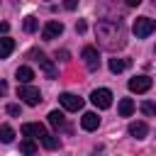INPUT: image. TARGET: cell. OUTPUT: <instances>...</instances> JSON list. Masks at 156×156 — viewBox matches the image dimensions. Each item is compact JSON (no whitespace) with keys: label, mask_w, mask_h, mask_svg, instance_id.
Here are the masks:
<instances>
[{"label":"cell","mask_w":156,"mask_h":156,"mask_svg":"<svg viewBox=\"0 0 156 156\" xmlns=\"http://www.w3.org/2000/svg\"><path fill=\"white\" fill-rule=\"evenodd\" d=\"M134 107H136V105H134V100H132V98H122V100H119V105H117V110H119V115H122V117H129V115L134 112Z\"/></svg>","instance_id":"5bb4252c"},{"label":"cell","mask_w":156,"mask_h":156,"mask_svg":"<svg viewBox=\"0 0 156 156\" xmlns=\"http://www.w3.org/2000/svg\"><path fill=\"white\" fill-rule=\"evenodd\" d=\"M7 115L20 117V115H22V107H20V105H15V102H12V105H7Z\"/></svg>","instance_id":"603a6c76"},{"label":"cell","mask_w":156,"mask_h":156,"mask_svg":"<svg viewBox=\"0 0 156 156\" xmlns=\"http://www.w3.org/2000/svg\"><path fill=\"white\" fill-rule=\"evenodd\" d=\"M12 49H15V39L2 37V39H0V58H7V56L12 54Z\"/></svg>","instance_id":"2e32d148"},{"label":"cell","mask_w":156,"mask_h":156,"mask_svg":"<svg viewBox=\"0 0 156 156\" xmlns=\"http://www.w3.org/2000/svg\"><path fill=\"white\" fill-rule=\"evenodd\" d=\"M7 29H10V24H7V22H0V34H5Z\"/></svg>","instance_id":"4316f807"},{"label":"cell","mask_w":156,"mask_h":156,"mask_svg":"<svg viewBox=\"0 0 156 156\" xmlns=\"http://www.w3.org/2000/svg\"><path fill=\"white\" fill-rule=\"evenodd\" d=\"M80 56H83V61H85L88 71H98V68H100V54H98V49H95V46H83Z\"/></svg>","instance_id":"52a82bcc"},{"label":"cell","mask_w":156,"mask_h":156,"mask_svg":"<svg viewBox=\"0 0 156 156\" xmlns=\"http://www.w3.org/2000/svg\"><path fill=\"white\" fill-rule=\"evenodd\" d=\"M58 102H61L63 110H68V112H78V110L83 107V98H78V95H73V93H61V95H58Z\"/></svg>","instance_id":"ba28073f"},{"label":"cell","mask_w":156,"mask_h":156,"mask_svg":"<svg viewBox=\"0 0 156 156\" xmlns=\"http://www.w3.org/2000/svg\"><path fill=\"white\" fill-rule=\"evenodd\" d=\"M37 29H39V20H37V17H27V20H24V32L32 34V32H37Z\"/></svg>","instance_id":"7402d4cb"},{"label":"cell","mask_w":156,"mask_h":156,"mask_svg":"<svg viewBox=\"0 0 156 156\" xmlns=\"http://www.w3.org/2000/svg\"><path fill=\"white\" fill-rule=\"evenodd\" d=\"M149 88H151V78L149 76H134L129 80V90L132 93H146Z\"/></svg>","instance_id":"30bf717a"},{"label":"cell","mask_w":156,"mask_h":156,"mask_svg":"<svg viewBox=\"0 0 156 156\" xmlns=\"http://www.w3.org/2000/svg\"><path fill=\"white\" fill-rule=\"evenodd\" d=\"M41 144H44L46 149H58V146H61L58 136H54V134H44V136H41Z\"/></svg>","instance_id":"ffe728a7"},{"label":"cell","mask_w":156,"mask_h":156,"mask_svg":"<svg viewBox=\"0 0 156 156\" xmlns=\"http://www.w3.org/2000/svg\"><path fill=\"white\" fill-rule=\"evenodd\" d=\"M61 34H63V24H61L58 20H49V22L44 24V29H41V39H46V41L58 39Z\"/></svg>","instance_id":"8992f818"},{"label":"cell","mask_w":156,"mask_h":156,"mask_svg":"<svg viewBox=\"0 0 156 156\" xmlns=\"http://www.w3.org/2000/svg\"><path fill=\"white\" fill-rule=\"evenodd\" d=\"M129 58H110V71L112 73H122V71H127L129 68Z\"/></svg>","instance_id":"9a60e30c"},{"label":"cell","mask_w":156,"mask_h":156,"mask_svg":"<svg viewBox=\"0 0 156 156\" xmlns=\"http://www.w3.org/2000/svg\"><path fill=\"white\" fill-rule=\"evenodd\" d=\"M154 29H156V20H151V17H139V20H134V24H132V32H134L139 39H146Z\"/></svg>","instance_id":"3957f363"},{"label":"cell","mask_w":156,"mask_h":156,"mask_svg":"<svg viewBox=\"0 0 156 156\" xmlns=\"http://www.w3.org/2000/svg\"><path fill=\"white\" fill-rule=\"evenodd\" d=\"M139 110H141L146 117H156V105H154V102H149V100H144V102L139 105Z\"/></svg>","instance_id":"44dd1931"},{"label":"cell","mask_w":156,"mask_h":156,"mask_svg":"<svg viewBox=\"0 0 156 156\" xmlns=\"http://www.w3.org/2000/svg\"><path fill=\"white\" fill-rule=\"evenodd\" d=\"M80 127H83L85 132H95V129L100 127V117H98L95 112H85V115L80 117Z\"/></svg>","instance_id":"8fae6325"},{"label":"cell","mask_w":156,"mask_h":156,"mask_svg":"<svg viewBox=\"0 0 156 156\" xmlns=\"http://www.w3.org/2000/svg\"><path fill=\"white\" fill-rule=\"evenodd\" d=\"M56 58H61V61H68V51L63 49V51H56Z\"/></svg>","instance_id":"d4e9b609"},{"label":"cell","mask_w":156,"mask_h":156,"mask_svg":"<svg viewBox=\"0 0 156 156\" xmlns=\"http://www.w3.org/2000/svg\"><path fill=\"white\" fill-rule=\"evenodd\" d=\"M85 29H88V24H85L83 20H78V22H76V32H78V34H85Z\"/></svg>","instance_id":"cb8c5ba5"},{"label":"cell","mask_w":156,"mask_h":156,"mask_svg":"<svg viewBox=\"0 0 156 156\" xmlns=\"http://www.w3.org/2000/svg\"><path fill=\"white\" fill-rule=\"evenodd\" d=\"M49 124H54L56 129H61V127L66 124V119H63V112H61V110H51V112H49Z\"/></svg>","instance_id":"e0dca14e"},{"label":"cell","mask_w":156,"mask_h":156,"mask_svg":"<svg viewBox=\"0 0 156 156\" xmlns=\"http://www.w3.org/2000/svg\"><path fill=\"white\" fill-rule=\"evenodd\" d=\"M15 78H17V83H22V85H29V83L34 80V71H32L29 66H20V68L15 71Z\"/></svg>","instance_id":"7c38bea8"},{"label":"cell","mask_w":156,"mask_h":156,"mask_svg":"<svg viewBox=\"0 0 156 156\" xmlns=\"http://www.w3.org/2000/svg\"><path fill=\"white\" fill-rule=\"evenodd\" d=\"M12 139H15V129L10 124H0V141L2 144H10Z\"/></svg>","instance_id":"ac0fdd59"},{"label":"cell","mask_w":156,"mask_h":156,"mask_svg":"<svg viewBox=\"0 0 156 156\" xmlns=\"http://www.w3.org/2000/svg\"><path fill=\"white\" fill-rule=\"evenodd\" d=\"M5 93H7V83H5V80H0V98H2Z\"/></svg>","instance_id":"484cf974"},{"label":"cell","mask_w":156,"mask_h":156,"mask_svg":"<svg viewBox=\"0 0 156 156\" xmlns=\"http://www.w3.org/2000/svg\"><path fill=\"white\" fill-rule=\"evenodd\" d=\"M90 102H93L98 110H107V107L112 105V90H107V88H95V90L90 93Z\"/></svg>","instance_id":"277c9868"},{"label":"cell","mask_w":156,"mask_h":156,"mask_svg":"<svg viewBox=\"0 0 156 156\" xmlns=\"http://www.w3.org/2000/svg\"><path fill=\"white\" fill-rule=\"evenodd\" d=\"M22 134L29 136V139H41L46 132H44V124H39V122H24L22 124Z\"/></svg>","instance_id":"9c48e42d"},{"label":"cell","mask_w":156,"mask_h":156,"mask_svg":"<svg viewBox=\"0 0 156 156\" xmlns=\"http://www.w3.org/2000/svg\"><path fill=\"white\" fill-rule=\"evenodd\" d=\"M17 98H20L22 102H27L29 107H37V105L41 102V93H39V88H34V85H20V88H17Z\"/></svg>","instance_id":"7a4b0ae2"},{"label":"cell","mask_w":156,"mask_h":156,"mask_svg":"<svg viewBox=\"0 0 156 156\" xmlns=\"http://www.w3.org/2000/svg\"><path fill=\"white\" fill-rule=\"evenodd\" d=\"M95 39L102 49L117 51L127 44V27L122 20H100L95 24Z\"/></svg>","instance_id":"6da1fadb"},{"label":"cell","mask_w":156,"mask_h":156,"mask_svg":"<svg viewBox=\"0 0 156 156\" xmlns=\"http://www.w3.org/2000/svg\"><path fill=\"white\" fill-rule=\"evenodd\" d=\"M29 58H34L37 63H39V68L46 73V78H56V66L44 56V51H39V49H32L29 51Z\"/></svg>","instance_id":"5b68a950"},{"label":"cell","mask_w":156,"mask_h":156,"mask_svg":"<svg viewBox=\"0 0 156 156\" xmlns=\"http://www.w3.org/2000/svg\"><path fill=\"white\" fill-rule=\"evenodd\" d=\"M129 134H132L134 139H144V136L149 134L146 122H132V124H129Z\"/></svg>","instance_id":"4fadbf2b"},{"label":"cell","mask_w":156,"mask_h":156,"mask_svg":"<svg viewBox=\"0 0 156 156\" xmlns=\"http://www.w3.org/2000/svg\"><path fill=\"white\" fill-rule=\"evenodd\" d=\"M20 151H22L24 156H34V154H37V144H34L32 139H24V141H20Z\"/></svg>","instance_id":"d6986e66"}]
</instances>
